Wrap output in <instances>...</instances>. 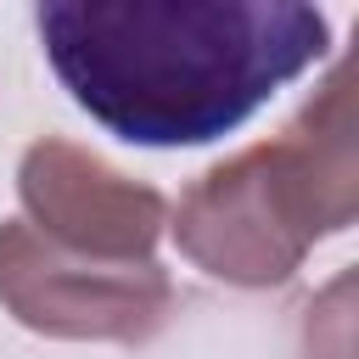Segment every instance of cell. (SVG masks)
<instances>
[{
    "label": "cell",
    "instance_id": "3",
    "mask_svg": "<svg viewBox=\"0 0 359 359\" xmlns=\"http://www.w3.org/2000/svg\"><path fill=\"white\" fill-rule=\"evenodd\" d=\"M0 309L56 342L140 348L174 320V280L157 258L112 264L50 247L22 219L0 224Z\"/></svg>",
    "mask_w": 359,
    "mask_h": 359
},
{
    "label": "cell",
    "instance_id": "1",
    "mask_svg": "<svg viewBox=\"0 0 359 359\" xmlns=\"http://www.w3.org/2000/svg\"><path fill=\"white\" fill-rule=\"evenodd\" d=\"M39 50L79 112L129 146H208L331 50L303 0H50Z\"/></svg>",
    "mask_w": 359,
    "mask_h": 359
},
{
    "label": "cell",
    "instance_id": "4",
    "mask_svg": "<svg viewBox=\"0 0 359 359\" xmlns=\"http://www.w3.org/2000/svg\"><path fill=\"white\" fill-rule=\"evenodd\" d=\"M17 202H22V224L39 230L50 247L112 264L157 258V241L168 230V196L157 185L112 168L107 157L62 135H39L22 151Z\"/></svg>",
    "mask_w": 359,
    "mask_h": 359
},
{
    "label": "cell",
    "instance_id": "2",
    "mask_svg": "<svg viewBox=\"0 0 359 359\" xmlns=\"http://www.w3.org/2000/svg\"><path fill=\"white\" fill-rule=\"evenodd\" d=\"M353 213V67H337L275 140H258L191 180L168 213V230L202 275L264 292L292 280L314 241L342 236Z\"/></svg>",
    "mask_w": 359,
    "mask_h": 359
}]
</instances>
